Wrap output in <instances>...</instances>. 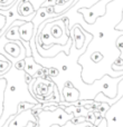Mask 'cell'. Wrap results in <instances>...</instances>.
<instances>
[{"mask_svg":"<svg viewBox=\"0 0 123 127\" xmlns=\"http://www.w3.org/2000/svg\"><path fill=\"white\" fill-rule=\"evenodd\" d=\"M29 121L33 122L35 125H37L38 123L37 117H35L33 115V109H27L21 113H18L16 115L15 119H12V122L8 127H24Z\"/></svg>","mask_w":123,"mask_h":127,"instance_id":"2","label":"cell"},{"mask_svg":"<svg viewBox=\"0 0 123 127\" xmlns=\"http://www.w3.org/2000/svg\"><path fill=\"white\" fill-rule=\"evenodd\" d=\"M91 59H92V62H94L95 64H99L102 59H103V55H102L101 53H99V51H94V53L92 54V56H91Z\"/></svg>","mask_w":123,"mask_h":127,"instance_id":"9","label":"cell"},{"mask_svg":"<svg viewBox=\"0 0 123 127\" xmlns=\"http://www.w3.org/2000/svg\"><path fill=\"white\" fill-rule=\"evenodd\" d=\"M77 1H78V0H74V3H73V6H74V4H75V3H76V2H77ZM72 8H73V7H72Z\"/></svg>","mask_w":123,"mask_h":127,"instance_id":"19","label":"cell"},{"mask_svg":"<svg viewBox=\"0 0 123 127\" xmlns=\"http://www.w3.org/2000/svg\"><path fill=\"white\" fill-rule=\"evenodd\" d=\"M6 22H7V17L4 15H1V13H0V31L3 29L4 26H6Z\"/></svg>","mask_w":123,"mask_h":127,"instance_id":"12","label":"cell"},{"mask_svg":"<svg viewBox=\"0 0 123 127\" xmlns=\"http://www.w3.org/2000/svg\"><path fill=\"white\" fill-rule=\"evenodd\" d=\"M0 60H3V62H9V58H7L4 55H2V54H0Z\"/></svg>","mask_w":123,"mask_h":127,"instance_id":"16","label":"cell"},{"mask_svg":"<svg viewBox=\"0 0 123 127\" xmlns=\"http://www.w3.org/2000/svg\"><path fill=\"white\" fill-rule=\"evenodd\" d=\"M79 96H81V93L78 89L73 86V84L69 80L65 81L63 86V89L61 92V103L62 101H65V103H74V101L78 100Z\"/></svg>","mask_w":123,"mask_h":127,"instance_id":"1","label":"cell"},{"mask_svg":"<svg viewBox=\"0 0 123 127\" xmlns=\"http://www.w3.org/2000/svg\"><path fill=\"white\" fill-rule=\"evenodd\" d=\"M19 41H8L7 44H4L3 49L8 55H10V57L13 58H18L20 55H21V51H26V49L24 48V46L20 42L18 45Z\"/></svg>","mask_w":123,"mask_h":127,"instance_id":"5","label":"cell"},{"mask_svg":"<svg viewBox=\"0 0 123 127\" xmlns=\"http://www.w3.org/2000/svg\"><path fill=\"white\" fill-rule=\"evenodd\" d=\"M56 6V0H45L42 7H55Z\"/></svg>","mask_w":123,"mask_h":127,"instance_id":"13","label":"cell"},{"mask_svg":"<svg viewBox=\"0 0 123 127\" xmlns=\"http://www.w3.org/2000/svg\"><path fill=\"white\" fill-rule=\"evenodd\" d=\"M17 12L22 18H34L36 15V10L29 0H21L18 2Z\"/></svg>","mask_w":123,"mask_h":127,"instance_id":"3","label":"cell"},{"mask_svg":"<svg viewBox=\"0 0 123 127\" xmlns=\"http://www.w3.org/2000/svg\"><path fill=\"white\" fill-rule=\"evenodd\" d=\"M24 22L25 21H22V20H15V21L10 25V27L7 29L6 32H4V37H6L9 41H19V42H21L20 37H19V26H21Z\"/></svg>","mask_w":123,"mask_h":127,"instance_id":"4","label":"cell"},{"mask_svg":"<svg viewBox=\"0 0 123 127\" xmlns=\"http://www.w3.org/2000/svg\"><path fill=\"white\" fill-rule=\"evenodd\" d=\"M60 22H61V20L56 21L55 24H53V25H47V26L49 27V31H51L49 35H51L53 38H56V39L62 38L64 33H66L65 28H63L62 26H60Z\"/></svg>","mask_w":123,"mask_h":127,"instance_id":"8","label":"cell"},{"mask_svg":"<svg viewBox=\"0 0 123 127\" xmlns=\"http://www.w3.org/2000/svg\"><path fill=\"white\" fill-rule=\"evenodd\" d=\"M43 68L42 65H39L37 62H35V58L33 56L30 57H25V68H24V71L26 74L30 75L31 77H35L36 72L38 70H40Z\"/></svg>","mask_w":123,"mask_h":127,"instance_id":"6","label":"cell"},{"mask_svg":"<svg viewBox=\"0 0 123 127\" xmlns=\"http://www.w3.org/2000/svg\"><path fill=\"white\" fill-rule=\"evenodd\" d=\"M58 74H60V71H58L57 68H55V67L48 68V76H49V78H55V77L58 76Z\"/></svg>","mask_w":123,"mask_h":127,"instance_id":"11","label":"cell"},{"mask_svg":"<svg viewBox=\"0 0 123 127\" xmlns=\"http://www.w3.org/2000/svg\"><path fill=\"white\" fill-rule=\"evenodd\" d=\"M99 37H100V38H103V37H104V32H103V31L99 32Z\"/></svg>","mask_w":123,"mask_h":127,"instance_id":"18","label":"cell"},{"mask_svg":"<svg viewBox=\"0 0 123 127\" xmlns=\"http://www.w3.org/2000/svg\"><path fill=\"white\" fill-rule=\"evenodd\" d=\"M63 1H64V3H67V2H70V3H72V6H70V8H72V7H73V3H74V0H63Z\"/></svg>","mask_w":123,"mask_h":127,"instance_id":"17","label":"cell"},{"mask_svg":"<svg viewBox=\"0 0 123 127\" xmlns=\"http://www.w3.org/2000/svg\"><path fill=\"white\" fill-rule=\"evenodd\" d=\"M115 29H117V30H123V11H122V20L121 21L119 22V24L117 25V27H115Z\"/></svg>","mask_w":123,"mask_h":127,"instance_id":"14","label":"cell"},{"mask_svg":"<svg viewBox=\"0 0 123 127\" xmlns=\"http://www.w3.org/2000/svg\"><path fill=\"white\" fill-rule=\"evenodd\" d=\"M12 67L17 70H24L25 68V59H20L18 62H15V64H12Z\"/></svg>","mask_w":123,"mask_h":127,"instance_id":"10","label":"cell"},{"mask_svg":"<svg viewBox=\"0 0 123 127\" xmlns=\"http://www.w3.org/2000/svg\"><path fill=\"white\" fill-rule=\"evenodd\" d=\"M73 30H74V33H73V35H74L75 48L81 49L84 45V41H85V36L83 35V29H82L78 25H76V27H75Z\"/></svg>","mask_w":123,"mask_h":127,"instance_id":"7","label":"cell"},{"mask_svg":"<svg viewBox=\"0 0 123 127\" xmlns=\"http://www.w3.org/2000/svg\"><path fill=\"white\" fill-rule=\"evenodd\" d=\"M97 127H108V122H106L105 118H103L101 122H100V124L97 125Z\"/></svg>","mask_w":123,"mask_h":127,"instance_id":"15","label":"cell"}]
</instances>
